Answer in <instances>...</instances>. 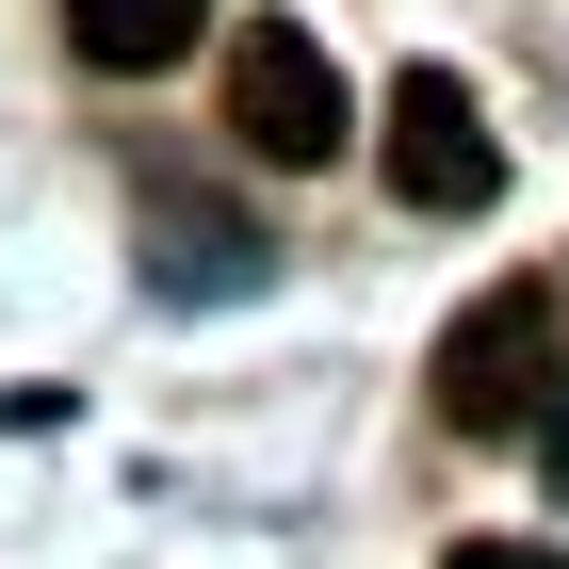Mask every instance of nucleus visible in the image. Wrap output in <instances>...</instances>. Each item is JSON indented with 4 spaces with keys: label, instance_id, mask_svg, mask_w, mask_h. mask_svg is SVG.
Instances as JSON below:
<instances>
[{
    "label": "nucleus",
    "instance_id": "2",
    "mask_svg": "<svg viewBox=\"0 0 569 569\" xmlns=\"http://www.w3.org/2000/svg\"><path fill=\"white\" fill-rule=\"evenodd\" d=\"M228 131L261 147L277 179L342 163V66H326L293 17H244V33H228Z\"/></svg>",
    "mask_w": 569,
    "mask_h": 569
},
{
    "label": "nucleus",
    "instance_id": "1",
    "mask_svg": "<svg viewBox=\"0 0 569 569\" xmlns=\"http://www.w3.org/2000/svg\"><path fill=\"white\" fill-rule=\"evenodd\" d=\"M553 391H569V358H553V293H537V277H505L488 309H456V342H439V423L537 439Z\"/></svg>",
    "mask_w": 569,
    "mask_h": 569
},
{
    "label": "nucleus",
    "instance_id": "4",
    "mask_svg": "<svg viewBox=\"0 0 569 569\" xmlns=\"http://www.w3.org/2000/svg\"><path fill=\"white\" fill-rule=\"evenodd\" d=\"M66 33H82V66L147 82V66H179V49L212 33V0H66Z\"/></svg>",
    "mask_w": 569,
    "mask_h": 569
},
{
    "label": "nucleus",
    "instance_id": "5",
    "mask_svg": "<svg viewBox=\"0 0 569 569\" xmlns=\"http://www.w3.org/2000/svg\"><path fill=\"white\" fill-rule=\"evenodd\" d=\"M456 569H553V553H537V537H472Z\"/></svg>",
    "mask_w": 569,
    "mask_h": 569
},
{
    "label": "nucleus",
    "instance_id": "3",
    "mask_svg": "<svg viewBox=\"0 0 569 569\" xmlns=\"http://www.w3.org/2000/svg\"><path fill=\"white\" fill-rule=\"evenodd\" d=\"M375 163H391L407 212H488V196H505V131L472 114V82H456V66H407V82H391Z\"/></svg>",
    "mask_w": 569,
    "mask_h": 569
}]
</instances>
